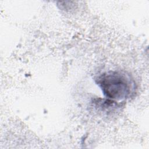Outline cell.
Returning a JSON list of instances; mask_svg holds the SVG:
<instances>
[{"mask_svg":"<svg viewBox=\"0 0 149 149\" xmlns=\"http://www.w3.org/2000/svg\"><path fill=\"white\" fill-rule=\"evenodd\" d=\"M96 83L107 98L115 101L129 98L133 92L135 84L130 76L118 71H109L101 74Z\"/></svg>","mask_w":149,"mask_h":149,"instance_id":"6da1fadb","label":"cell"}]
</instances>
